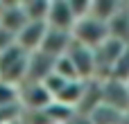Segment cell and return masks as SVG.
<instances>
[{
	"mask_svg": "<svg viewBox=\"0 0 129 124\" xmlns=\"http://www.w3.org/2000/svg\"><path fill=\"white\" fill-rule=\"evenodd\" d=\"M2 106H20V102H18V86L0 81V108Z\"/></svg>",
	"mask_w": 129,
	"mask_h": 124,
	"instance_id": "19",
	"label": "cell"
},
{
	"mask_svg": "<svg viewBox=\"0 0 129 124\" xmlns=\"http://www.w3.org/2000/svg\"><path fill=\"white\" fill-rule=\"evenodd\" d=\"M48 27L52 29H63V32H73L77 18L70 9V0H50V11L45 18Z\"/></svg>",
	"mask_w": 129,
	"mask_h": 124,
	"instance_id": "8",
	"label": "cell"
},
{
	"mask_svg": "<svg viewBox=\"0 0 129 124\" xmlns=\"http://www.w3.org/2000/svg\"><path fill=\"white\" fill-rule=\"evenodd\" d=\"M120 5H122V0H93V5H91V16L109 25V20L118 14Z\"/></svg>",
	"mask_w": 129,
	"mask_h": 124,
	"instance_id": "14",
	"label": "cell"
},
{
	"mask_svg": "<svg viewBox=\"0 0 129 124\" xmlns=\"http://www.w3.org/2000/svg\"><path fill=\"white\" fill-rule=\"evenodd\" d=\"M2 5H5V0H0V11H2Z\"/></svg>",
	"mask_w": 129,
	"mask_h": 124,
	"instance_id": "27",
	"label": "cell"
},
{
	"mask_svg": "<svg viewBox=\"0 0 129 124\" xmlns=\"http://www.w3.org/2000/svg\"><path fill=\"white\" fill-rule=\"evenodd\" d=\"M73 45V32H63V29H52L48 27V34L43 38V45H41V52L59 59L63 56Z\"/></svg>",
	"mask_w": 129,
	"mask_h": 124,
	"instance_id": "10",
	"label": "cell"
},
{
	"mask_svg": "<svg viewBox=\"0 0 129 124\" xmlns=\"http://www.w3.org/2000/svg\"><path fill=\"white\" fill-rule=\"evenodd\" d=\"M27 16L23 11V2L20 0H14V2H5L2 5V11H0V25L9 32H14L18 36V32L27 25Z\"/></svg>",
	"mask_w": 129,
	"mask_h": 124,
	"instance_id": "11",
	"label": "cell"
},
{
	"mask_svg": "<svg viewBox=\"0 0 129 124\" xmlns=\"http://www.w3.org/2000/svg\"><path fill=\"white\" fill-rule=\"evenodd\" d=\"M109 38H111L109 25L102 23V20H98V18H93V16H86V18L77 20L75 27H73V41L79 43V45H84V47H91V50L100 47Z\"/></svg>",
	"mask_w": 129,
	"mask_h": 124,
	"instance_id": "2",
	"label": "cell"
},
{
	"mask_svg": "<svg viewBox=\"0 0 129 124\" xmlns=\"http://www.w3.org/2000/svg\"><path fill=\"white\" fill-rule=\"evenodd\" d=\"M27 59L29 54L20 50L18 45L0 52V81H7L11 86H23L27 77Z\"/></svg>",
	"mask_w": 129,
	"mask_h": 124,
	"instance_id": "1",
	"label": "cell"
},
{
	"mask_svg": "<svg viewBox=\"0 0 129 124\" xmlns=\"http://www.w3.org/2000/svg\"><path fill=\"white\" fill-rule=\"evenodd\" d=\"M109 34L111 38H118L129 45V2H122L118 14L109 20Z\"/></svg>",
	"mask_w": 129,
	"mask_h": 124,
	"instance_id": "13",
	"label": "cell"
},
{
	"mask_svg": "<svg viewBox=\"0 0 129 124\" xmlns=\"http://www.w3.org/2000/svg\"><path fill=\"white\" fill-rule=\"evenodd\" d=\"M66 124H91V120H88L86 115H79V113H75V115H73V117H70Z\"/></svg>",
	"mask_w": 129,
	"mask_h": 124,
	"instance_id": "25",
	"label": "cell"
},
{
	"mask_svg": "<svg viewBox=\"0 0 129 124\" xmlns=\"http://www.w3.org/2000/svg\"><path fill=\"white\" fill-rule=\"evenodd\" d=\"M20 113H23L20 106H2L0 108V124H9V122H14V120H18Z\"/></svg>",
	"mask_w": 129,
	"mask_h": 124,
	"instance_id": "23",
	"label": "cell"
},
{
	"mask_svg": "<svg viewBox=\"0 0 129 124\" xmlns=\"http://www.w3.org/2000/svg\"><path fill=\"white\" fill-rule=\"evenodd\" d=\"M20 2L29 23H45L50 11V0H20Z\"/></svg>",
	"mask_w": 129,
	"mask_h": 124,
	"instance_id": "15",
	"label": "cell"
},
{
	"mask_svg": "<svg viewBox=\"0 0 129 124\" xmlns=\"http://www.w3.org/2000/svg\"><path fill=\"white\" fill-rule=\"evenodd\" d=\"M98 106H102V81H100V79L84 81V93H82V99H79L75 113L88 117Z\"/></svg>",
	"mask_w": 129,
	"mask_h": 124,
	"instance_id": "12",
	"label": "cell"
},
{
	"mask_svg": "<svg viewBox=\"0 0 129 124\" xmlns=\"http://www.w3.org/2000/svg\"><path fill=\"white\" fill-rule=\"evenodd\" d=\"M88 120H91V124H122L125 113H120V111H116V108L102 104V106H98V108L88 115Z\"/></svg>",
	"mask_w": 129,
	"mask_h": 124,
	"instance_id": "16",
	"label": "cell"
},
{
	"mask_svg": "<svg viewBox=\"0 0 129 124\" xmlns=\"http://www.w3.org/2000/svg\"><path fill=\"white\" fill-rule=\"evenodd\" d=\"M18 102L23 111H45L54 102V97L43 84H23L18 88Z\"/></svg>",
	"mask_w": 129,
	"mask_h": 124,
	"instance_id": "4",
	"label": "cell"
},
{
	"mask_svg": "<svg viewBox=\"0 0 129 124\" xmlns=\"http://www.w3.org/2000/svg\"><path fill=\"white\" fill-rule=\"evenodd\" d=\"M68 84H70V81H66L63 77H59V75H54V72H52V75H50V77L43 81V86L48 88V93H50L52 97H57V95H59V93H61V90L68 86Z\"/></svg>",
	"mask_w": 129,
	"mask_h": 124,
	"instance_id": "21",
	"label": "cell"
},
{
	"mask_svg": "<svg viewBox=\"0 0 129 124\" xmlns=\"http://www.w3.org/2000/svg\"><path fill=\"white\" fill-rule=\"evenodd\" d=\"M9 124H23V120L18 117V120H14V122H9Z\"/></svg>",
	"mask_w": 129,
	"mask_h": 124,
	"instance_id": "26",
	"label": "cell"
},
{
	"mask_svg": "<svg viewBox=\"0 0 129 124\" xmlns=\"http://www.w3.org/2000/svg\"><path fill=\"white\" fill-rule=\"evenodd\" d=\"M54 56L45 54V52H34L29 54L27 59V77H25V84H43L52 72H54Z\"/></svg>",
	"mask_w": 129,
	"mask_h": 124,
	"instance_id": "7",
	"label": "cell"
},
{
	"mask_svg": "<svg viewBox=\"0 0 129 124\" xmlns=\"http://www.w3.org/2000/svg\"><path fill=\"white\" fill-rule=\"evenodd\" d=\"M91 5H93V0H70V9L77 20L91 16Z\"/></svg>",
	"mask_w": 129,
	"mask_h": 124,
	"instance_id": "22",
	"label": "cell"
},
{
	"mask_svg": "<svg viewBox=\"0 0 129 124\" xmlns=\"http://www.w3.org/2000/svg\"><path fill=\"white\" fill-rule=\"evenodd\" d=\"M109 79H118V81L129 84V45L125 47V52H122V56L118 59V63L113 66V72H111Z\"/></svg>",
	"mask_w": 129,
	"mask_h": 124,
	"instance_id": "20",
	"label": "cell"
},
{
	"mask_svg": "<svg viewBox=\"0 0 129 124\" xmlns=\"http://www.w3.org/2000/svg\"><path fill=\"white\" fill-rule=\"evenodd\" d=\"M54 75L63 77L66 81H82L79 75H77V68H75V63L70 61L68 54H63V56H59V59L54 61Z\"/></svg>",
	"mask_w": 129,
	"mask_h": 124,
	"instance_id": "18",
	"label": "cell"
},
{
	"mask_svg": "<svg viewBox=\"0 0 129 124\" xmlns=\"http://www.w3.org/2000/svg\"><path fill=\"white\" fill-rule=\"evenodd\" d=\"M102 104L120 111V113H129V84L118 81V79H104L102 81Z\"/></svg>",
	"mask_w": 129,
	"mask_h": 124,
	"instance_id": "6",
	"label": "cell"
},
{
	"mask_svg": "<svg viewBox=\"0 0 129 124\" xmlns=\"http://www.w3.org/2000/svg\"><path fill=\"white\" fill-rule=\"evenodd\" d=\"M66 54H68V56H70V61L75 63L77 75H79V79H82V81L98 79L95 54H93V50H91V47H84V45H79V43H75V41H73V45H70V50H68Z\"/></svg>",
	"mask_w": 129,
	"mask_h": 124,
	"instance_id": "5",
	"label": "cell"
},
{
	"mask_svg": "<svg viewBox=\"0 0 129 124\" xmlns=\"http://www.w3.org/2000/svg\"><path fill=\"white\" fill-rule=\"evenodd\" d=\"M82 93H84V81H70L57 97L54 102L63 104V106H70V108H77L79 99H82Z\"/></svg>",
	"mask_w": 129,
	"mask_h": 124,
	"instance_id": "17",
	"label": "cell"
},
{
	"mask_svg": "<svg viewBox=\"0 0 129 124\" xmlns=\"http://www.w3.org/2000/svg\"><path fill=\"white\" fill-rule=\"evenodd\" d=\"M45 34H48V23H27V25L18 32L16 45H18L20 50H25L27 54H34V52L41 50Z\"/></svg>",
	"mask_w": 129,
	"mask_h": 124,
	"instance_id": "9",
	"label": "cell"
},
{
	"mask_svg": "<svg viewBox=\"0 0 129 124\" xmlns=\"http://www.w3.org/2000/svg\"><path fill=\"white\" fill-rule=\"evenodd\" d=\"M125 47H127V43H122V41H118V38H109L107 43H102L100 47L93 50V54H95V66H98V79H100V81H104V79L111 77L113 66H116L118 59L122 56Z\"/></svg>",
	"mask_w": 129,
	"mask_h": 124,
	"instance_id": "3",
	"label": "cell"
},
{
	"mask_svg": "<svg viewBox=\"0 0 129 124\" xmlns=\"http://www.w3.org/2000/svg\"><path fill=\"white\" fill-rule=\"evenodd\" d=\"M14 45H16V34L9 32V29H5V27L0 25V52L9 50V47H14Z\"/></svg>",
	"mask_w": 129,
	"mask_h": 124,
	"instance_id": "24",
	"label": "cell"
}]
</instances>
